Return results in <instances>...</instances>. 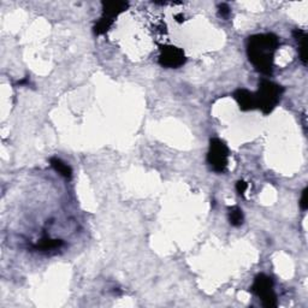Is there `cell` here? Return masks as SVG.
<instances>
[{"label":"cell","instance_id":"9a60e30c","mask_svg":"<svg viewBox=\"0 0 308 308\" xmlns=\"http://www.w3.org/2000/svg\"><path fill=\"white\" fill-rule=\"evenodd\" d=\"M219 15L223 17V18H228L229 15H230V7L228 6V4L223 2V4L219 5Z\"/></svg>","mask_w":308,"mask_h":308},{"label":"cell","instance_id":"3957f363","mask_svg":"<svg viewBox=\"0 0 308 308\" xmlns=\"http://www.w3.org/2000/svg\"><path fill=\"white\" fill-rule=\"evenodd\" d=\"M250 292L255 294L258 298L261 299L262 306L266 308H275L278 305L277 296L273 292V281L271 277L264 273L258 275L254 279V283L251 285Z\"/></svg>","mask_w":308,"mask_h":308},{"label":"cell","instance_id":"5bb4252c","mask_svg":"<svg viewBox=\"0 0 308 308\" xmlns=\"http://www.w3.org/2000/svg\"><path fill=\"white\" fill-rule=\"evenodd\" d=\"M307 194H308V188H305L304 191H302L301 195V200H300V206L304 211H306L308 208V199H307Z\"/></svg>","mask_w":308,"mask_h":308},{"label":"cell","instance_id":"30bf717a","mask_svg":"<svg viewBox=\"0 0 308 308\" xmlns=\"http://www.w3.org/2000/svg\"><path fill=\"white\" fill-rule=\"evenodd\" d=\"M64 242L62 240H52V239H42L38 245L35 246L36 250L40 251H50L53 249H59L63 247Z\"/></svg>","mask_w":308,"mask_h":308},{"label":"cell","instance_id":"7c38bea8","mask_svg":"<svg viewBox=\"0 0 308 308\" xmlns=\"http://www.w3.org/2000/svg\"><path fill=\"white\" fill-rule=\"evenodd\" d=\"M112 24H114V19L107 18V17L103 16L97 22V24L94 25V33L97 34V35H103V34H105L107 30L111 28Z\"/></svg>","mask_w":308,"mask_h":308},{"label":"cell","instance_id":"2e32d148","mask_svg":"<svg viewBox=\"0 0 308 308\" xmlns=\"http://www.w3.org/2000/svg\"><path fill=\"white\" fill-rule=\"evenodd\" d=\"M175 18H176V21L179 22V23H182V22L185 21V16H183V13H177V15L175 16Z\"/></svg>","mask_w":308,"mask_h":308},{"label":"cell","instance_id":"ba28073f","mask_svg":"<svg viewBox=\"0 0 308 308\" xmlns=\"http://www.w3.org/2000/svg\"><path fill=\"white\" fill-rule=\"evenodd\" d=\"M293 36L299 45V55L302 64H307V34L302 29H294Z\"/></svg>","mask_w":308,"mask_h":308},{"label":"cell","instance_id":"52a82bcc","mask_svg":"<svg viewBox=\"0 0 308 308\" xmlns=\"http://www.w3.org/2000/svg\"><path fill=\"white\" fill-rule=\"evenodd\" d=\"M129 7L126 1H103V16L114 19Z\"/></svg>","mask_w":308,"mask_h":308},{"label":"cell","instance_id":"4fadbf2b","mask_svg":"<svg viewBox=\"0 0 308 308\" xmlns=\"http://www.w3.org/2000/svg\"><path fill=\"white\" fill-rule=\"evenodd\" d=\"M248 189V183L245 182V181H239V182L236 183V190L237 193H239V195H241L242 197L245 196L246 191H247Z\"/></svg>","mask_w":308,"mask_h":308},{"label":"cell","instance_id":"7a4b0ae2","mask_svg":"<svg viewBox=\"0 0 308 308\" xmlns=\"http://www.w3.org/2000/svg\"><path fill=\"white\" fill-rule=\"evenodd\" d=\"M283 93L284 88L282 86L267 80V78H261L259 81L258 92L254 93L256 100V109L261 110L264 115L271 114L281 101Z\"/></svg>","mask_w":308,"mask_h":308},{"label":"cell","instance_id":"8992f818","mask_svg":"<svg viewBox=\"0 0 308 308\" xmlns=\"http://www.w3.org/2000/svg\"><path fill=\"white\" fill-rule=\"evenodd\" d=\"M234 98H235V100L237 101L242 111H250V110L256 109L255 94L253 92H249L248 89L240 88L235 90Z\"/></svg>","mask_w":308,"mask_h":308},{"label":"cell","instance_id":"277c9868","mask_svg":"<svg viewBox=\"0 0 308 308\" xmlns=\"http://www.w3.org/2000/svg\"><path fill=\"white\" fill-rule=\"evenodd\" d=\"M229 159V148L224 141L213 137L210 140V149L207 153V163L216 172H224L227 170Z\"/></svg>","mask_w":308,"mask_h":308},{"label":"cell","instance_id":"9c48e42d","mask_svg":"<svg viewBox=\"0 0 308 308\" xmlns=\"http://www.w3.org/2000/svg\"><path fill=\"white\" fill-rule=\"evenodd\" d=\"M50 164L58 174H61L64 179L70 180L72 177V170L67 164H65L63 160L58 159V158H51Z\"/></svg>","mask_w":308,"mask_h":308},{"label":"cell","instance_id":"8fae6325","mask_svg":"<svg viewBox=\"0 0 308 308\" xmlns=\"http://www.w3.org/2000/svg\"><path fill=\"white\" fill-rule=\"evenodd\" d=\"M229 211H230L229 212V220H230V224L234 225V227H240V225H242L245 217L241 208L235 206V207H231Z\"/></svg>","mask_w":308,"mask_h":308},{"label":"cell","instance_id":"5b68a950","mask_svg":"<svg viewBox=\"0 0 308 308\" xmlns=\"http://www.w3.org/2000/svg\"><path fill=\"white\" fill-rule=\"evenodd\" d=\"M185 63V55L183 50L171 45L160 46L159 64L169 69H177Z\"/></svg>","mask_w":308,"mask_h":308},{"label":"cell","instance_id":"6da1fadb","mask_svg":"<svg viewBox=\"0 0 308 308\" xmlns=\"http://www.w3.org/2000/svg\"><path fill=\"white\" fill-rule=\"evenodd\" d=\"M278 36L272 33L256 34L248 38V59L262 75H272L273 58H275V52L278 49Z\"/></svg>","mask_w":308,"mask_h":308}]
</instances>
